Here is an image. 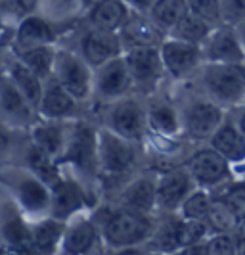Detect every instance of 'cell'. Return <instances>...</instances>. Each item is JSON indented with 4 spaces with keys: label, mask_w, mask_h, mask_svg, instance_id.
Masks as SVG:
<instances>
[{
    "label": "cell",
    "mask_w": 245,
    "mask_h": 255,
    "mask_svg": "<svg viewBox=\"0 0 245 255\" xmlns=\"http://www.w3.org/2000/svg\"><path fill=\"white\" fill-rule=\"evenodd\" d=\"M192 87L222 106L234 110L245 104V64L203 62L190 79Z\"/></svg>",
    "instance_id": "cell-1"
},
{
    "label": "cell",
    "mask_w": 245,
    "mask_h": 255,
    "mask_svg": "<svg viewBox=\"0 0 245 255\" xmlns=\"http://www.w3.org/2000/svg\"><path fill=\"white\" fill-rule=\"evenodd\" d=\"M178 112L182 121V134L195 144H207V140L213 136V132L222 125V121L228 115V110H224L222 106L213 102L195 89L184 100V104L178 106Z\"/></svg>",
    "instance_id": "cell-2"
},
{
    "label": "cell",
    "mask_w": 245,
    "mask_h": 255,
    "mask_svg": "<svg viewBox=\"0 0 245 255\" xmlns=\"http://www.w3.org/2000/svg\"><path fill=\"white\" fill-rule=\"evenodd\" d=\"M154 229L155 223L150 213L132 211L127 207L125 211H117L107 219L103 227V238L113 248H129L148 242Z\"/></svg>",
    "instance_id": "cell-3"
},
{
    "label": "cell",
    "mask_w": 245,
    "mask_h": 255,
    "mask_svg": "<svg viewBox=\"0 0 245 255\" xmlns=\"http://www.w3.org/2000/svg\"><path fill=\"white\" fill-rule=\"evenodd\" d=\"M184 165L188 167L195 184L209 192L220 188L234 177V167L209 144H201L199 148H195L188 155Z\"/></svg>",
    "instance_id": "cell-4"
},
{
    "label": "cell",
    "mask_w": 245,
    "mask_h": 255,
    "mask_svg": "<svg viewBox=\"0 0 245 255\" xmlns=\"http://www.w3.org/2000/svg\"><path fill=\"white\" fill-rule=\"evenodd\" d=\"M159 54L165 73L176 81H190L199 69V65L205 62L199 44L184 42L172 37L163 38V42L159 44Z\"/></svg>",
    "instance_id": "cell-5"
},
{
    "label": "cell",
    "mask_w": 245,
    "mask_h": 255,
    "mask_svg": "<svg viewBox=\"0 0 245 255\" xmlns=\"http://www.w3.org/2000/svg\"><path fill=\"white\" fill-rule=\"evenodd\" d=\"M54 75L56 81L64 87L75 100H86L94 89L90 67L84 58L73 52H58L54 58Z\"/></svg>",
    "instance_id": "cell-6"
},
{
    "label": "cell",
    "mask_w": 245,
    "mask_h": 255,
    "mask_svg": "<svg viewBox=\"0 0 245 255\" xmlns=\"http://www.w3.org/2000/svg\"><path fill=\"white\" fill-rule=\"evenodd\" d=\"M197 188L186 165L170 167L155 180V202L163 213H178L184 200Z\"/></svg>",
    "instance_id": "cell-7"
},
{
    "label": "cell",
    "mask_w": 245,
    "mask_h": 255,
    "mask_svg": "<svg viewBox=\"0 0 245 255\" xmlns=\"http://www.w3.org/2000/svg\"><path fill=\"white\" fill-rule=\"evenodd\" d=\"M64 159L84 175H94L98 169V132L88 125L79 121L65 138Z\"/></svg>",
    "instance_id": "cell-8"
},
{
    "label": "cell",
    "mask_w": 245,
    "mask_h": 255,
    "mask_svg": "<svg viewBox=\"0 0 245 255\" xmlns=\"http://www.w3.org/2000/svg\"><path fill=\"white\" fill-rule=\"evenodd\" d=\"M136 161L134 142L111 128L98 132V167L107 175H123Z\"/></svg>",
    "instance_id": "cell-9"
},
{
    "label": "cell",
    "mask_w": 245,
    "mask_h": 255,
    "mask_svg": "<svg viewBox=\"0 0 245 255\" xmlns=\"http://www.w3.org/2000/svg\"><path fill=\"white\" fill-rule=\"evenodd\" d=\"M123 58L129 65L132 83L142 90H154L165 75L159 46H134Z\"/></svg>",
    "instance_id": "cell-10"
},
{
    "label": "cell",
    "mask_w": 245,
    "mask_h": 255,
    "mask_svg": "<svg viewBox=\"0 0 245 255\" xmlns=\"http://www.w3.org/2000/svg\"><path fill=\"white\" fill-rule=\"evenodd\" d=\"M201 50L207 62L245 64V48L234 25L219 23L213 27L205 42L201 44Z\"/></svg>",
    "instance_id": "cell-11"
},
{
    "label": "cell",
    "mask_w": 245,
    "mask_h": 255,
    "mask_svg": "<svg viewBox=\"0 0 245 255\" xmlns=\"http://www.w3.org/2000/svg\"><path fill=\"white\" fill-rule=\"evenodd\" d=\"M109 128L121 134L123 138H129L132 142L140 140L148 128L146 110L142 108V104L127 98L115 100L109 112Z\"/></svg>",
    "instance_id": "cell-12"
},
{
    "label": "cell",
    "mask_w": 245,
    "mask_h": 255,
    "mask_svg": "<svg viewBox=\"0 0 245 255\" xmlns=\"http://www.w3.org/2000/svg\"><path fill=\"white\" fill-rule=\"evenodd\" d=\"M132 77L129 65L123 56H117L113 60L105 62L98 67V73L94 79V89L102 100H119L132 89Z\"/></svg>",
    "instance_id": "cell-13"
},
{
    "label": "cell",
    "mask_w": 245,
    "mask_h": 255,
    "mask_svg": "<svg viewBox=\"0 0 245 255\" xmlns=\"http://www.w3.org/2000/svg\"><path fill=\"white\" fill-rule=\"evenodd\" d=\"M119 37H121V44L127 46L129 50L134 46H159L167 35L165 31H161L155 25L150 15H144V12H136L129 13L127 21L119 29Z\"/></svg>",
    "instance_id": "cell-14"
},
{
    "label": "cell",
    "mask_w": 245,
    "mask_h": 255,
    "mask_svg": "<svg viewBox=\"0 0 245 255\" xmlns=\"http://www.w3.org/2000/svg\"><path fill=\"white\" fill-rule=\"evenodd\" d=\"M207 144L215 152H219L234 169L245 165V136L228 115L222 121V125L213 132V136L207 140Z\"/></svg>",
    "instance_id": "cell-15"
},
{
    "label": "cell",
    "mask_w": 245,
    "mask_h": 255,
    "mask_svg": "<svg viewBox=\"0 0 245 255\" xmlns=\"http://www.w3.org/2000/svg\"><path fill=\"white\" fill-rule=\"evenodd\" d=\"M81 48H82V56H84L86 64L100 67L105 62L117 58L121 54L123 44H121V37L117 33L92 29L84 35Z\"/></svg>",
    "instance_id": "cell-16"
},
{
    "label": "cell",
    "mask_w": 245,
    "mask_h": 255,
    "mask_svg": "<svg viewBox=\"0 0 245 255\" xmlns=\"http://www.w3.org/2000/svg\"><path fill=\"white\" fill-rule=\"evenodd\" d=\"M146 119L148 127L159 136L174 138L182 134V121L178 106L167 102V100H152L146 108Z\"/></svg>",
    "instance_id": "cell-17"
},
{
    "label": "cell",
    "mask_w": 245,
    "mask_h": 255,
    "mask_svg": "<svg viewBox=\"0 0 245 255\" xmlns=\"http://www.w3.org/2000/svg\"><path fill=\"white\" fill-rule=\"evenodd\" d=\"M129 17V8L125 0H98L90 10V25L92 29L119 33V29Z\"/></svg>",
    "instance_id": "cell-18"
},
{
    "label": "cell",
    "mask_w": 245,
    "mask_h": 255,
    "mask_svg": "<svg viewBox=\"0 0 245 255\" xmlns=\"http://www.w3.org/2000/svg\"><path fill=\"white\" fill-rule=\"evenodd\" d=\"M75 104L77 100L58 81H50L42 90L39 112L48 119H62L75 112Z\"/></svg>",
    "instance_id": "cell-19"
},
{
    "label": "cell",
    "mask_w": 245,
    "mask_h": 255,
    "mask_svg": "<svg viewBox=\"0 0 245 255\" xmlns=\"http://www.w3.org/2000/svg\"><path fill=\"white\" fill-rule=\"evenodd\" d=\"M82 194L75 186L73 182H65V180H58L52 186L50 194V205H52V215L56 219H65L73 215L79 207L82 205Z\"/></svg>",
    "instance_id": "cell-20"
},
{
    "label": "cell",
    "mask_w": 245,
    "mask_h": 255,
    "mask_svg": "<svg viewBox=\"0 0 245 255\" xmlns=\"http://www.w3.org/2000/svg\"><path fill=\"white\" fill-rule=\"evenodd\" d=\"M155 180L152 177H140V179L132 180L127 190L123 194V202L132 211H140V213H150L157 207L155 202Z\"/></svg>",
    "instance_id": "cell-21"
},
{
    "label": "cell",
    "mask_w": 245,
    "mask_h": 255,
    "mask_svg": "<svg viewBox=\"0 0 245 255\" xmlns=\"http://www.w3.org/2000/svg\"><path fill=\"white\" fill-rule=\"evenodd\" d=\"M10 79L15 83V87L21 90V94L27 98V102L31 104L33 108L39 110L40 98H42V81L40 77L31 71L21 60H15L12 65H10Z\"/></svg>",
    "instance_id": "cell-22"
},
{
    "label": "cell",
    "mask_w": 245,
    "mask_h": 255,
    "mask_svg": "<svg viewBox=\"0 0 245 255\" xmlns=\"http://www.w3.org/2000/svg\"><path fill=\"white\" fill-rule=\"evenodd\" d=\"M186 13H188L186 0H155L154 6L148 10V15L152 17V21L161 31H165V35Z\"/></svg>",
    "instance_id": "cell-23"
},
{
    "label": "cell",
    "mask_w": 245,
    "mask_h": 255,
    "mask_svg": "<svg viewBox=\"0 0 245 255\" xmlns=\"http://www.w3.org/2000/svg\"><path fill=\"white\" fill-rule=\"evenodd\" d=\"M54 40L50 25L40 19L37 15H29L21 21V25L17 29V46L21 48H33L40 44H50Z\"/></svg>",
    "instance_id": "cell-24"
},
{
    "label": "cell",
    "mask_w": 245,
    "mask_h": 255,
    "mask_svg": "<svg viewBox=\"0 0 245 255\" xmlns=\"http://www.w3.org/2000/svg\"><path fill=\"white\" fill-rule=\"evenodd\" d=\"M0 104L6 114H10L15 119L27 121L31 117L33 106L27 102V98L21 94V90L15 87L10 77H0Z\"/></svg>",
    "instance_id": "cell-25"
},
{
    "label": "cell",
    "mask_w": 245,
    "mask_h": 255,
    "mask_svg": "<svg viewBox=\"0 0 245 255\" xmlns=\"http://www.w3.org/2000/svg\"><path fill=\"white\" fill-rule=\"evenodd\" d=\"M213 27L209 25L207 21H203L201 17H197L194 13H186L176 25L172 27L167 33V37L178 38V40H184V42H192V44H203L205 38L209 37Z\"/></svg>",
    "instance_id": "cell-26"
},
{
    "label": "cell",
    "mask_w": 245,
    "mask_h": 255,
    "mask_svg": "<svg viewBox=\"0 0 245 255\" xmlns=\"http://www.w3.org/2000/svg\"><path fill=\"white\" fill-rule=\"evenodd\" d=\"M205 221L207 225H209V229H211V232H236L238 223H240V215L222 198L213 196Z\"/></svg>",
    "instance_id": "cell-27"
},
{
    "label": "cell",
    "mask_w": 245,
    "mask_h": 255,
    "mask_svg": "<svg viewBox=\"0 0 245 255\" xmlns=\"http://www.w3.org/2000/svg\"><path fill=\"white\" fill-rule=\"evenodd\" d=\"M98 240V230L90 221H79L75 227L67 230L64 238L65 254H86Z\"/></svg>",
    "instance_id": "cell-28"
},
{
    "label": "cell",
    "mask_w": 245,
    "mask_h": 255,
    "mask_svg": "<svg viewBox=\"0 0 245 255\" xmlns=\"http://www.w3.org/2000/svg\"><path fill=\"white\" fill-rule=\"evenodd\" d=\"M33 140L35 146L42 150L44 153H48L50 157H58L60 153H64L65 148V134L64 128L56 123H44L39 125L33 130Z\"/></svg>",
    "instance_id": "cell-29"
},
{
    "label": "cell",
    "mask_w": 245,
    "mask_h": 255,
    "mask_svg": "<svg viewBox=\"0 0 245 255\" xmlns=\"http://www.w3.org/2000/svg\"><path fill=\"white\" fill-rule=\"evenodd\" d=\"M167 217L161 223H155L154 234H152V244L157 252L172 254L178 252V240H176V223H178V213H165Z\"/></svg>",
    "instance_id": "cell-30"
},
{
    "label": "cell",
    "mask_w": 245,
    "mask_h": 255,
    "mask_svg": "<svg viewBox=\"0 0 245 255\" xmlns=\"http://www.w3.org/2000/svg\"><path fill=\"white\" fill-rule=\"evenodd\" d=\"M54 58L56 54L52 52L50 44H40V46H33V48H21L19 50V60L37 75L48 77L54 69Z\"/></svg>",
    "instance_id": "cell-31"
},
{
    "label": "cell",
    "mask_w": 245,
    "mask_h": 255,
    "mask_svg": "<svg viewBox=\"0 0 245 255\" xmlns=\"http://www.w3.org/2000/svg\"><path fill=\"white\" fill-rule=\"evenodd\" d=\"M211 234V229L203 219H188L178 215V223H176V240H178V248L184 250L188 246L203 242L207 236Z\"/></svg>",
    "instance_id": "cell-32"
},
{
    "label": "cell",
    "mask_w": 245,
    "mask_h": 255,
    "mask_svg": "<svg viewBox=\"0 0 245 255\" xmlns=\"http://www.w3.org/2000/svg\"><path fill=\"white\" fill-rule=\"evenodd\" d=\"M19 198L29 211H42L50 205V192L39 179H27L19 184Z\"/></svg>",
    "instance_id": "cell-33"
},
{
    "label": "cell",
    "mask_w": 245,
    "mask_h": 255,
    "mask_svg": "<svg viewBox=\"0 0 245 255\" xmlns=\"http://www.w3.org/2000/svg\"><path fill=\"white\" fill-rule=\"evenodd\" d=\"M33 232V246L40 248V250H54L58 242L62 240V234H64V225L60 223V219H46L39 223Z\"/></svg>",
    "instance_id": "cell-34"
},
{
    "label": "cell",
    "mask_w": 245,
    "mask_h": 255,
    "mask_svg": "<svg viewBox=\"0 0 245 255\" xmlns=\"http://www.w3.org/2000/svg\"><path fill=\"white\" fill-rule=\"evenodd\" d=\"M27 161L31 169L39 175V179L48 184V186H54L60 177H58V169H56V163H54V157H50L48 153H44L42 150H39L37 146H33L29 150V155H27Z\"/></svg>",
    "instance_id": "cell-35"
},
{
    "label": "cell",
    "mask_w": 245,
    "mask_h": 255,
    "mask_svg": "<svg viewBox=\"0 0 245 255\" xmlns=\"http://www.w3.org/2000/svg\"><path fill=\"white\" fill-rule=\"evenodd\" d=\"M211 192L205 190V188H195L186 200L184 204L180 205L178 209V215L180 217H188V219H207V211H209V205H211Z\"/></svg>",
    "instance_id": "cell-36"
},
{
    "label": "cell",
    "mask_w": 245,
    "mask_h": 255,
    "mask_svg": "<svg viewBox=\"0 0 245 255\" xmlns=\"http://www.w3.org/2000/svg\"><path fill=\"white\" fill-rule=\"evenodd\" d=\"M2 234L8 242L19 248V250H29L33 248V232L27 229V225L17 217V215H12L4 221L2 225Z\"/></svg>",
    "instance_id": "cell-37"
},
{
    "label": "cell",
    "mask_w": 245,
    "mask_h": 255,
    "mask_svg": "<svg viewBox=\"0 0 245 255\" xmlns=\"http://www.w3.org/2000/svg\"><path fill=\"white\" fill-rule=\"evenodd\" d=\"M236 232H211L205 238L207 255H236Z\"/></svg>",
    "instance_id": "cell-38"
},
{
    "label": "cell",
    "mask_w": 245,
    "mask_h": 255,
    "mask_svg": "<svg viewBox=\"0 0 245 255\" xmlns=\"http://www.w3.org/2000/svg\"><path fill=\"white\" fill-rule=\"evenodd\" d=\"M188 12L201 17L211 27L220 23V8L219 0H186Z\"/></svg>",
    "instance_id": "cell-39"
},
{
    "label": "cell",
    "mask_w": 245,
    "mask_h": 255,
    "mask_svg": "<svg viewBox=\"0 0 245 255\" xmlns=\"http://www.w3.org/2000/svg\"><path fill=\"white\" fill-rule=\"evenodd\" d=\"M220 23L238 25L245 19V0H219Z\"/></svg>",
    "instance_id": "cell-40"
},
{
    "label": "cell",
    "mask_w": 245,
    "mask_h": 255,
    "mask_svg": "<svg viewBox=\"0 0 245 255\" xmlns=\"http://www.w3.org/2000/svg\"><path fill=\"white\" fill-rule=\"evenodd\" d=\"M35 2L37 0H0V6L12 13H25L33 8Z\"/></svg>",
    "instance_id": "cell-41"
},
{
    "label": "cell",
    "mask_w": 245,
    "mask_h": 255,
    "mask_svg": "<svg viewBox=\"0 0 245 255\" xmlns=\"http://www.w3.org/2000/svg\"><path fill=\"white\" fill-rule=\"evenodd\" d=\"M228 117L234 121V125L240 128V132L245 136V104L234 108V110H228Z\"/></svg>",
    "instance_id": "cell-42"
},
{
    "label": "cell",
    "mask_w": 245,
    "mask_h": 255,
    "mask_svg": "<svg viewBox=\"0 0 245 255\" xmlns=\"http://www.w3.org/2000/svg\"><path fill=\"white\" fill-rule=\"evenodd\" d=\"M130 2V6L136 10V12H144V13H148V10L154 6V2L155 0H129Z\"/></svg>",
    "instance_id": "cell-43"
},
{
    "label": "cell",
    "mask_w": 245,
    "mask_h": 255,
    "mask_svg": "<svg viewBox=\"0 0 245 255\" xmlns=\"http://www.w3.org/2000/svg\"><path fill=\"white\" fill-rule=\"evenodd\" d=\"M236 236H238V238H242V240H245V213L242 215L240 223H238V229H236Z\"/></svg>",
    "instance_id": "cell-44"
},
{
    "label": "cell",
    "mask_w": 245,
    "mask_h": 255,
    "mask_svg": "<svg viewBox=\"0 0 245 255\" xmlns=\"http://www.w3.org/2000/svg\"><path fill=\"white\" fill-rule=\"evenodd\" d=\"M8 144H10V140H8V136H6V132L4 130H0V155L6 152V148H8Z\"/></svg>",
    "instance_id": "cell-45"
},
{
    "label": "cell",
    "mask_w": 245,
    "mask_h": 255,
    "mask_svg": "<svg viewBox=\"0 0 245 255\" xmlns=\"http://www.w3.org/2000/svg\"><path fill=\"white\" fill-rule=\"evenodd\" d=\"M236 31H238L240 40H242V44H244V48H245V19L242 21V23H238V25H236Z\"/></svg>",
    "instance_id": "cell-46"
},
{
    "label": "cell",
    "mask_w": 245,
    "mask_h": 255,
    "mask_svg": "<svg viewBox=\"0 0 245 255\" xmlns=\"http://www.w3.org/2000/svg\"><path fill=\"white\" fill-rule=\"evenodd\" d=\"M236 255H245V240L238 238V246H236Z\"/></svg>",
    "instance_id": "cell-47"
},
{
    "label": "cell",
    "mask_w": 245,
    "mask_h": 255,
    "mask_svg": "<svg viewBox=\"0 0 245 255\" xmlns=\"http://www.w3.org/2000/svg\"><path fill=\"white\" fill-rule=\"evenodd\" d=\"M125 2H129V0H125Z\"/></svg>",
    "instance_id": "cell-48"
}]
</instances>
